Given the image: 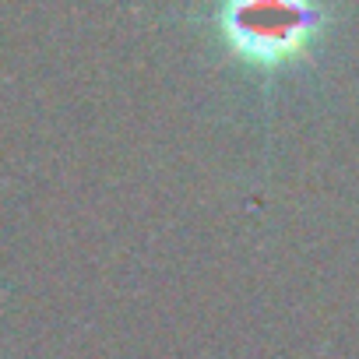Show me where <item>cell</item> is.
Masks as SVG:
<instances>
[{"label": "cell", "mask_w": 359, "mask_h": 359, "mask_svg": "<svg viewBox=\"0 0 359 359\" xmlns=\"http://www.w3.org/2000/svg\"><path fill=\"white\" fill-rule=\"evenodd\" d=\"M327 25V11L296 0H240L219 8V32L247 64L282 67L306 57Z\"/></svg>", "instance_id": "6da1fadb"}]
</instances>
